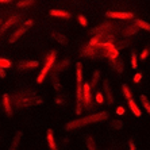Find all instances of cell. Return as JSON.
Returning <instances> with one entry per match:
<instances>
[{
	"label": "cell",
	"mask_w": 150,
	"mask_h": 150,
	"mask_svg": "<svg viewBox=\"0 0 150 150\" xmlns=\"http://www.w3.org/2000/svg\"><path fill=\"white\" fill-rule=\"evenodd\" d=\"M107 118H108V112H105V111L98 112V114H93V115L84 116V118L72 120V122L68 123L65 129L67 130L80 129V127H84V126H88V125H92V123H98V122H101V120H105Z\"/></svg>",
	"instance_id": "1"
},
{
	"label": "cell",
	"mask_w": 150,
	"mask_h": 150,
	"mask_svg": "<svg viewBox=\"0 0 150 150\" xmlns=\"http://www.w3.org/2000/svg\"><path fill=\"white\" fill-rule=\"evenodd\" d=\"M14 104L16 105L18 108H23V107H30V105H35L42 103V99L38 98L34 92H28V91H23L19 93L14 95Z\"/></svg>",
	"instance_id": "2"
},
{
	"label": "cell",
	"mask_w": 150,
	"mask_h": 150,
	"mask_svg": "<svg viewBox=\"0 0 150 150\" xmlns=\"http://www.w3.org/2000/svg\"><path fill=\"white\" fill-rule=\"evenodd\" d=\"M56 57H57V50H52V52L47 54V57H46V59H45V64H43V67H42V69H41V73L37 77V83L38 84L43 83V80H45V77L47 76V73L52 72L53 67H54V64H56Z\"/></svg>",
	"instance_id": "3"
},
{
	"label": "cell",
	"mask_w": 150,
	"mask_h": 150,
	"mask_svg": "<svg viewBox=\"0 0 150 150\" xmlns=\"http://www.w3.org/2000/svg\"><path fill=\"white\" fill-rule=\"evenodd\" d=\"M99 47H101V49H104V56L107 57V58H110L111 61H114V59H118V56H119V50L116 46H114V43L112 42H100L99 43Z\"/></svg>",
	"instance_id": "4"
},
{
	"label": "cell",
	"mask_w": 150,
	"mask_h": 150,
	"mask_svg": "<svg viewBox=\"0 0 150 150\" xmlns=\"http://www.w3.org/2000/svg\"><path fill=\"white\" fill-rule=\"evenodd\" d=\"M33 25H34V22H33L31 19H28V21H26L25 23H23V25L21 26V27L18 28V30H15V33L10 37V41H8V42H10V43H14V42H16L18 39L21 38L22 35L25 34V33L27 31V30H28L30 27H31Z\"/></svg>",
	"instance_id": "5"
},
{
	"label": "cell",
	"mask_w": 150,
	"mask_h": 150,
	"mask_svg": "<svg viewBox=\"0 0 150 150\" xmlns=\"http://www.w3.org/2000/svg\"><path fill=\"white\" fill-rule=\"evenodd\" d=\"M83 104L85 108H91L92 104V93H91V84L84 83L83 85Z\"/></svg>",
	"instance_id": "6"
},
{
	"label": "cell",
	"mask_w": 150,
	"mask_h": 150,
	"mask_svg": "<svg viewBox=\"0 0 150 150\" xmlns=\"http://www.w3.org/2000/svg\"><path fill=\"white\" fill-rule=\"evenodd\" d=\"M105 16L111 18V19H133L134 15L131 12H114V11H108L105 12Z\"/></svg>",
	"instance_id": "7"
},
{
	"label": "cell",
	"mask_w": 150,
	"mask_h": 150,
	"mask_svg": "<svg viewBox=\"0 0 150 150\" xmlns=\"http://www.w3.org/2000/svg\"><path fill=\"white\" fill-rule=\"evenodd\" d=\"M69 64H70V59L69 58H65L64 61H61V62L57 65L56 68H54V73H53V80H57V76H58V73L61 72V70H65L68 67H69Z\"/></svg>",
	"instance_id": "8"
},
{
	"label": "cell",
	"mask_w": 150,
	"mask_h": 150,
	"mask_svg": "<svg viewBox=\"0 0 150 150\" xmlns=\"http://www.w3.org/2000/svg\"><path fill=\"white\" fill-rule=\"evenodd\" d=\"M19 19H21V16H19V15H12V16H11L8 21H6V23L1 26V28H0V33L7 31V28H10L11 26H14L15 23H18V22H19Z\"/></svg>",
	"instance_id": "9"
},
{
	"label": "cell",
	"mask_w": 150,
	"mask_h": 150,
	"mask_svg": "<svg viewBox=\"0 0 150 150\" xmlns=\"http://www.w3.org/2000/svg\"><path fill=\"white\" fill-rule=\"evenodd\" d=\"M39 65L38 61H22L18 65V69L19 70H26V69H34Z\"/></svg>",
	"instance_id": "10"
},
{
	"label": "cell",
	"mask_w": 150,
	"mask_h": 150,
	"mask_svg": "<svg viewBox=\"0 0 150 150\" xmlns=\"http://www.w3.org/2000/svg\"><path fill=\"white\" fill-rule=\"evenodd\" d=\"M46 138H47V145H49V149L50 150H57V145H56V141H54V133L53 130H47L46 133Z\"/></svg>",
	"instance_id": "11"
},
{
	"label": "cell",
	"mask_w": 150,
	"mask_h": 150,
	"mask_svg": "<svg viewBox=\"0 0 150 150\" xmlns=\"http://www.w3.org/2000/svg\"><path fill=\"white\" fill-rule=\"evenodd\" d=\"M81 56H85V57H96L98 56V50L95 49L93 46H85V47H83V50H81Z\"/></svg>",
	"instance_id": "12"
},
{
	"label": "cell",
	"mask_w": 150,
	"mask_h": 150,
	"mask_svg": "<svg viewBox=\"0 0 150 150\" xmlns=\"http://www.w3.org/2000/svg\"><path fill=\"white\" fill-rule=\"evenodd\" d=\"M103 88H104V93H105V99L110 101V103H114V95H112V91H111V87H110L108 81L103 83Z\"/></svg>",
	"instance_id": "13"
},
{
	"label": "cell",
	"mask_w": 150,
	"mask_h": 150,
	"mask_svg": "<svg viewBox=\"0 0 150 150\" xmlns=\"http://www.w3.org/2000/svg\"><path fill=\"white\" fill-rule=\"evenodd\" d=\"M3 104H4V111H6V114H7L8 116H11L12 115V105H11L8 95H4L3 96Z\"/></svg>",
	"instance_id": "14"
},
{
	"label": "cell",
	"mask_w": 150,
	"mask_h": 150,
	"mask_svg": "<svg viewBox=\"0 0 150 150\" xmlns=\"http://www.w3.org/2000/svg\"><path fill=\"white\" fill-rule=\"evenodd\" d=\"M76 80L77 85H83V65L81 62L76 64Z\"/></svg>",
	"instance_id": "15"
},
{
	"label": "cell",
	"mask_w": 150,
	"mask_h": 150,
	"mask_svg": "<svg viewBox=\"0 0 150 150\" xmlns=\"http://www.w3.org/2000/svg\"><path fill=\"white\" fill-rule=\"evenodd\" d=\"M52 16H57V18H65V19H69L70 14L68 11H61V10H52L49 12Z\"/></svg>",
	"instance_id": "16"
},
{
	"label": "cell",
	"mask_w": 150,
	"mask_h": 150,
	"mask_svg": "<svg viewBox=\"0 0 150 150\" xmlns=\"http://www.w3.org/2000/svg\"><path fill=\"white\" fill-rule=\"evenodd\" d=\"M129 107H130V110L133 111V114L135 116H138V118H139V116H142V112H141L139 107L137 105V103L133 100V99H130V100H129Z\"/></svg>",
	"instance_id": "17"
},
{
	"label": "cell",
	"mask_w": 150,
	"mask_h": 150,
	"mask_svg": "<svg viewBox=\"0 0 150 150\" xmlns=\"http://www.w3.org/2000/svg\"><path fill=\"white\" fill-rule=\"evenodd\" d=\"M134 25H135V27H138V28H142V30L150 31V23L142 21V19H135V21H134Z\"/></svg>",
	"instance_id": "18"
},
{
	"label": "cell",
	"mask_w": 150,
	"mask_h": 150,
	"mask_svg": "<svg viewBox=\"0 0 150 150\" xmlns=\"http://www.w3.org/2000/svg\"><path fill=\"white\" fill-rule=\"evenodd\" d=\"M21 137H22V131H19V133H16V135H15L14 141H12V143H11V147H10V150H16L18 145H19V141H21Z\"/></svg>",
	"instance_id": "19"
},
{
	"label": "cell",
	"mask_w": 150,
	"mask_h": 150,
	"mask_svg": "<svg viewBox=\"0 0 150 150\" xmlns=\"http://www.w3.org/2000/svg\"><path fill=\"white\" fill-rule=\"evenodd\" d=\"M31 4H34V0H19L16 3L18 8H25V7H30Z\"/></svg>",
	"instance_id": "20"
},
{
	"label": "cell",
	"mask_w": 150,
	"mask_h": 150,
	"mask_svg": "<svg viewBox=\"0 0 150 150\" xmlns=\"http://www.w3.org/2000/svg\"><path fill=\"white\" fill-rule=\"evenodd\" d=\"M111 64H112V67L116 69V72H118V73H122V72H123V62L120 61V59H114Z\"/></svg>",
	"instance_id": "21"
},
{
	"label": "cell",
	"mask_w": 150,
	"mask_h": 150,
	"mask_svg": "<svg viewBox=\"0 0 150 150\" xmlns=\"http://www.w3.org/2000/svg\"><path fill=\"white\" fill-rule=\"evenodd\" d=\"M141 103H142V105L145 107V110H146V112L150 115V101L146 99V96L145 95H141Z\"/></svg>",
	"instance_id": "22"
},
{
	"label": "cell",
	"mask_w": 150,
	"mask_h": 150,
	"mask_svg": "<svg viewBox=\"0 0 150 150\" xmlns=\"http://www.w3.org/2000/svg\"><path fill=\"white\" fill-rule=\"evenodd\" d=\"M99 79H100V70L96 69L93 72V76H92V81H91V85H92V87H96V85H98Z\"/></svg>",
	"instance_id": "23"
},
{
	"label": "cell",
	"mask_w": 150,
	"mask_h": 150,
	"mask_svg": "<svg viewBox=\"0 0 150 150\" xmlns=\"http://www.w3.org/2000/svg\"><path fill=\"white\" fill-rule=\"evenodd\" d=\"M53 38L56 39L57 42H59V43H62V45H67V38L64 37V35H61V34H58V33H53Z\"/></svg>",
	"instance_id": "24"
},
{
	"label": "cell",
	"mask_w": 150,
	"mask_h": 150,
	"mask_svg": "<svg viewBox=\"0 0 150 150\" xmlns=\"http://www.w3.org/2000/svg\"><path fill=\"white\" fill-rule=\"evenodd\" d=\"M85 145H87L88 150H96L95 141H93V138H91V137H87V139H85Z\"/></svg>",
	"instance_id": "25"
},
{
	"label": "cell",
	"mask_w": 150,
	"mask_h": 150,
	"mask_svg": "<svg viewBox=\"0 0 150 150\" xmlns=\"http://www.w3.org/2000/svg\"><path fill=\"white\" fill-rule=\"evenodd\" d=\"M10 67H12V62H11L10 59H7V58H0V68L6 69V68H10Z\"/></svg>",
	"instance_id": "26"
},
{
	"label": "cell",
	"mask_w": 150,
	"mask_h": 150,
	"mask_svg": "<svg viewBox=\"0 0 150 150\" xmlns=\"http://www.w3.org/2000/svg\"><path fill=\"white\" fill-rule=\"evenodd\" d=\"M111 126L114 127V129H116V130H120V129H123V122L122 120H119V119H115V120H112V123H111Z\"/></svg>",
	"instance_id": "27"
},
{
	"label": "cell",
	"mask_w": 150,
	"mask_h": 150,
	"mask_svg": "<svg viewBox=\"0 0 150 150\" xmlns=\"http://www.w3.org/2000/svg\"><path fill=\"white\" fill-rule=\"evenodd\" d=\"M99 43H100V37H99V35H95L93 38L89 41V43H88V45H89V46H93V47H95V46H98Z\"/></svg>",
	"instance_id": "28"
},
{
	"label": "cell",
	"mask_w": 150,
	"mask_h": 150,
	"mask_svg": "<svg viewBox=\"0 0 150 150\" xmlns=\"http://www.w3.org/2000/svg\"><path fill=\"white\" fill-rule=\"evenodd\" d=\"M138 31V27H126V30H125V35H133V34H135V33Z\"/></svg>",
	"instance_id": "29"
},
{
	"label": "cell",
	"mask_w": 150,
	"mask_h": 150,
	"mask_svg": "<svg viewBox=\"0 0 150 150\" xmlns=\"http://www.w3.org/2000/svg\"><path fill=\"white\" fill-rule=\"evenodd\" d=\"M122 89H123V95H125V98L127 99V100H130V99H131V92H130L129 87H127V85H123Z\"/></svg>",
	"instance_id": "30"
},
{
	"label": "cell",
	"mask_w": 150,
	"mask_h": 150,
	"mask_svg": "<svg viewBox=\"0 0 150 150\" xmlns=\"http://www.w3.org/2000/svg\"><path fill=\"white\" fill-rule=\"evenodd\" d=\"M95 100H96V103H99V104H103V103H104V95L101 93V92H98L96 96H95Z\"/></svg>",
	"instance_id": "31"
},
{
	"label": "cell",
	"mask_w": 150,
	"mask_h": 150,
	"mask_svg": "<svg viewBox=\"0 0 150 150\" xmlns=\"http://www.w3.org/2000/svg\"><path fill=\"white\" fill-rule=\"evenodd\" d=\"M131 67H133V69H137L138 68V64H137V56L135 54H131Z\"/></svg>",
	"instance_id": "32"
},
{
	"label": "cell",
	"mask_w": 150,
	"mask_h": 150,
	"mask_svg": "<svg viewBox=\"0 0 150 150\" xmlns=\"http://www.w3.org/2000/svg\"><path fill=\"white\" fill-rule=\"evenodd\" d=\"M77 19H79V23H80L81 26H87V25H88L87 18H85V16H83V15H80V16L77 18Z\"/></svg>",
	"instance_id": "33"
},
{
	"label": "cell",
	"mask_w": 150,
	"mask_h": 150,
	"mask_svg": "<svg viewBox=\"0 0 150 150\" xmlns=\"http://www.w3.org/2000/svg\"><path fill=\"white\" fill-rule=\"evenodd\" d=\"M147 54H149V47H145L142 50V53H141V59H146Z\"/></svg>",
	"instance_id": "34"
},
{
	"label": "cell",
	"mask_w": 150,
	"mask_h": 150,
	"mask_svg": "<svg viewBox=\"0 0 150 150\" xmlns=\"http://www.w3.org/2000/svg\"><path fill=\"white\" fill-rule=\"evenodd\" d=\"M141 80H142V73H135V76H134V83L138 84Z\"/></svg>",
	"instance_id": "35"
},
{
	"label": "cell",
	"mask_w": 150,
	"mask_h": 150,
	"mask_svg": "<svg viewBox=\"0 0 150 150\" xmlns=\"http://www.w3.org/2000/svg\"><path fill=\"white\" fill-rule=\"evenodd\" d=\"M116 114H118V115H123V114H125V108H123V107H118V108H116Z\"/></svg>",
	"instance_id": "36"
},
{
	"label": "cell",
	"mask_w": 150,
	"mask_h": 150,
	"mask_svg": "<svg viewBox=\"0 0 150 150\" xmlns=\"http://www.w3.org/2000/svg\"><path fill=\"white\" fill-rule=\"evenodd\" d=\"M4 77H6V72L3 68H0V79H4Z\"/></svg>",
	"instance_id": "37"
},
{
	"label": "cell",
	"mask_w": 150,
	"mask_h": 150,
	"mask_svg": "<svg viewBox=\"0 0 150 150\" xmlns=\"http://www.w3.org/2000/svg\"><path fill=\"white\" fill-rule=\"evenodd\" d=\"M129 147H130V150H137V149H135V145H134V142H130V143H129Z\"/></svg>",
	"instance_id": "38"
},
{
	"label": "cell",
	"mask_w": 150,
	"mask_h": 150,
	"mask_svg": "<svg viewBox=\"0 0 150 150\" xmlns=\"http://www.w3.org/2000/svg\"><path fill=\"white\" fill-rule=\"evenodd\" d=\"M12 0H0V3H11Z\"/></svg>",
	"instance_id": "39"
},
{
	"label": "cell",
	"mask_w": 150,
	"mask_h": 150,
	"mask_svg": "<svg viewBox=\"0 0 150 150\" xmlns=\"http://www.w3.org/2000/svg\"><path fill=\"white\" fill-rule=\"evenodd\" d=\"M0 23H1V19H0Z\"/></svg>",
	"instance_id": "40"
}]
</instances>
